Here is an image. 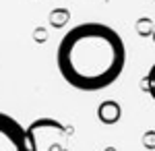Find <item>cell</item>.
Returning a JSON list of instances; mask_svg holds the SVG:
<instances>
[{
  "instance_id": "2",
  "label": "cell",
  "mask_w": 155,
  "mask_h": 151,
  "mask_svg": "<svg viewBox=\"0 0 155 151\" xmlns=\"http://www.w3.org/2000/svg\"><path fill=\"white\" fill-rule=\"evenodd\" d=\"M29 151H68V130L54 118H37L27 126Z\"/></svg>"
},
{
  "instance_id": "1",
  "label": "cell",
  "mask_w": 155,
  "mask_h": 151,
  "mask_svg": "<svg viewBox=\"0 0 155 151\" xmlns=\"http://www.w3.org/2000/svg\"><path fill=\"white\" fill-rule=\"evenodd\" d=\"M56 64L71 87L99 91L120 79L126 64V48L110 25L89 21L74 25L62 35Z\"/></svg>"
},
{
  "instance_id": "3",
  "label": "cell",
  "mask_w": 155,
  "mask_h": 151,
  "mask_svg": "<svg viewBox=\"0 0 155 151\" xmlns=\"http://www.w3.org/2000/svg\"><path fill=\"white\" fill-rule=\"evenodd\" d=\"M0 151H29L27 128L4 112H0Z\"/></svg>"
},
{
  "instance_id": "4",
  "label": "cell",
  "mask_w": 155,
  "mask_h": 151,
  "mask_svg": "<svg viewBox=\"0 0 155 151\" xmlns=\"http://www.w3.org/2000/svg\"><path fill=\"white\" fill-rule=\"evenodd\" d=\"M97 116L101 118L104 122L112 124V122H116L120 118V106L114 104V102H104L99 106V110H97Z\"/></svg>"
},
{
  "instance_id": "5",
  "label": "cell",
  "mask_w": 155,
  "mask_h": 151,
  "mask_svg": "<svg viewBox=\"0 0 155 151\" xmlns=\"http://www.w3.org/2000/svg\"><path fill=\"white\" fill-rule=\"evenodd\" d=\"M147 91H149V95L155 99V64L149 69V72H147Z\"/></svg>"
}]
</instances>
